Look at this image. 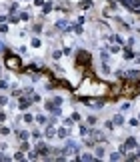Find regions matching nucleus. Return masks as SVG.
Listing matches in <instances>:
<instances>
[{"mask_svg":"<svg viewBox=\"0 0 140 162\" xmlns=\"http://www.w3.org/2000/svg\"><path fill=\"white\" fill-rule=\"evenodd\" d=\"M8 102H10V100H8V96H4V94H0V108H2V106H6V104H8Z\"/></svg>","mask_w":140,"mask_h":162,"instance_id":"bb28decb","label":"nucleus"},{"mask_svg":"<svg viewBox=\"0 0 140 162\" xmlns=\"http://www.w3.org/2000/svg\"><path fill=\"white\" fill-rule=\"evenodd\" d=\"M44 136H46V138H56V126H54V124H46Z\"/></svg>","mask_w":140,"mask_h":162,"instance_id":"39448f33","label":"nucleus"},{"mask_svg":"<svg viewBox=\"0 0 140 162\" xmlns=\"http://www.w3.org/2000/svg\"><path fill=\"white\" fill-rule=\"evenodd\" d=\"M106 50H108V54H118L122 48H120V44H112V46H108Z\"/></svg>","mask_w":140,"mask_h":162,"instance_id":"4468645a","label":"nucleus"},{"mask_svg":"<svg viewBox=\"0 0 140 162\" xmlns=\"http://www.w3.org/2000/svg\"><path fill=\"white\" fill-rule=\"evenodd\" d=\"M138 122H140V112H138Z\"/></svg>","mask_w":140,"mask_h":162,"instance_id":"58836bf2","label":"nucleus"},{"mask_svg":"<svg viewBox=\"0 0 140 162\" xmlns=\"http://www.w3.org/2000/svg\"><path fill=\"white\" fill-rule=\"evenodd\" d=\"M4 64H6L8 70H14V72H24V64L20 60L18 54L10 52V48H4Z\"/></svg>","mask_w":140,"mask_h":162,"instance_id":"f257e3e1","label":"nucleus"},{"mask_svg":"<svg viewBox=\"0 0 140 162\" xmlns=\"http://www.w3.org/2000/svg\"><path fill=\"white\" fill-rule=\"evenodd\" d=\"M18 18L22 20V22H28L32 16H30V12H28V10H18Z\"/></svg>","mask_w":140,"mask_h":162,"instance_id":"1a4fd4ad","label":"nucleus"},{"mask_svg":"<svg viewBox=\"0 0 140 162\" xmlns=\"http://www.w3.org/2000/svg\"><path fill=\"white\" fill-rule=\"evenodd\" d=\"M18 10H20L18 2H10V6H8V14H18Z\"/></svg>","mask_w":140,"mask_h":162,"instance_id":"f8f14e48","label":"nucleus"},{"mask_svg":"<svg viewBox=\"0 0 140 162\" xmlns=\"http://www.w3.org/2000/svg\"><path fill=\"white\" fill-rule=\"evenodd\" d=\"M6 20H8V14H0V24L6 22Z\"/></svg>","mask_w":140,"mask_h":162,"instance_id":"c9c22d12","label":"nucleus"},{"mask_svg":"<svg viewBox=\"0 0 140 162\" xmlns=\"http://www.w3.org/2000/svg\"><path fill=\"white\" fill-rule=\"evenodd\" d=\"M122 146L126 148V152H128V150H134V148L138 146V140L134 138V136H128V138H126V142L122 144Z\"/></svg>","mask_w":140,"mask_h":162,"instance_id":"20e7f679","label":"nucleus"},{"mask_svg":"<svg viewBox=\"0 0 140 162\" xmlns=\"http://www.w3.org/2000/svg\"><path fill=\"white\" fill-rule=\"evenodd\" d=\"M10 132H12L10 126H0V134H2V136H8Z\"/></svg>","mask_w":140,"mask_h":162,"instance_id":"4be33fe9","label":"nucleus"},{"mask_svg":"<svg viewBox=\"0 0 140 162\" xmlns=\"http://www.w3.org/2000/svg\"><path fill=\"white\" fill-rule=\"evenodd\" d=\"M30 46H32V48H42V40H40L38 36H34V38L30 40Z\"/></svg>","mask_w":140,"mask_h":162,"instance_id":"2eb2a0df","label":"nucleus"},{"mask_svg":"<svg viewBox=\"0 0 140 162\" xmlns=\"http://www.w3.org/2000/svg\"><path fill=\"white\" fill-rule=\"evenodd\" d=\"M30 136H32L34 140H40V138H42V132H40V130H32V132H30Z\"/></svg>","mask_w":140,"mask_h":162,"instance_id":"393cba45","label":"nucleus"},{"mask_svg":"<svg viewBox=\"0 0 140 162\" xmlns=\"http://www.w3.org/2000/svg\"><path fill=\"white\" fill-rule=\"evenodd\" d=\"M80 160H96V156L92 154V152H84V154H78Z\"/></svg>","mask_w":140,"mask_h":162,"instance_id":"a211bd4d","label":"nucleus"},{"mask_svg":"<svg viewBox=\"0 0 140 162\" xmlns=\"http://www.w3.org/2000/svg\"><path fill=\"white\" fill-rule=\"evenodd\" d=\"M20 2H30V0H20Z\"/></svg>","mask_w":140,"mask_h":162,"instance_id":"4c0bfd02","label":"nucleus"},{"mask_svg":"<svg viewBox=\"0 0 140 162\" xmlns=\"http://www.w3.org/2000/svg\"><path fill=\"white\" fill-rule=\"evenodd\" d=\"M128 108H130V102H124V104H122V112H126Z\"/></svg>","mask_w":140,"mask_h":162,"instance_id":"f704fd0d","label":"nucleus"},{"mask_svg":"<svg viewBox=\"0 0 140 162\" xmlns=\"http://www.w3.org/2000/svg\"><path fill=\"white\" fill-rule=\"evenodd\" d=\"M0 126H2V122H0Z\"/></svg>","mask_w":140,"mask_h":162,"instance_id":"ea45409f","label":"nucleus"},{"mask_svg":"<svg viewBox=\"0 0 140 162\" xmlns=\"http://www.w3.org/2000/svg\"><path fill=\"white\" fill-rule=\"evenodd\" d=\"M52 58H54V60H60V58H62V50H60V48H56V50L52 52Z\"/></svg>","mask_w":140,"mask_h":162,"instance_id":"b1692460","label":"nucleus"},{"mask_svg":"<svg viewBox=\"0 0 140 162\" xmlns=\"http://www.w3.org/2000/svg\"><path fill=\"white\" fill-rule=\"evenodd\" d=\"M92 6H94V2H92V0H80V2H78V8H82V10L92 8Z\"/></svg>","mask_w":140,"mask_h":162,"instance_id":"9d476101","label":"nucleus"},{"mask_svg":"<svg viewBox=\"0 0 140 162\" xmlns=\"http://www.w3.org/2000/svg\"><path fill=\"white\" fill-rule=\"evenodd\" d=\"M70 118H72L74 122H80V118H82V116H80L78 112H72V114H70Z\"/></svg>","mask_w":140,"mask_h":162,"instance_id":"c756f323","label":"nucleus"},{"mask_svg":"<svg viewBox=\"0 0 140 162\" xmlns=\"http://www.w3.org/2000/svg\"><path fill=\"white\" fill-rule=\"evenodd\" d=\"M12 160H26V152H22V150L14 152V156H12Z\"/></svg>","mask_w":140,"mask_h":162,"instance_id":"dca6fc26","label":"nucleus"},{"mask_svg":"<svg viewBox=\"0 0 140 162\" xmlns=\"http://www.w3.org/2000/svg\"><path fill=\"white\" fill-rule=\"evenodd\" d=\"M68 134H70V128L68 126H60V128H56V138H68Z\"/></svg>","mask_w":140,"mask_h":162,"instance_id":"423d86ee","label":"nucleus"},{"mask_svg":"<svg viewBox=\"0 0 140 162\" xmlns=\"http://www.w3.org/2000/svg\"><path fill=\"white\" fill-rule=\"evenodd\" d=\"M104 130L112 132V130H114V122H112V120H106V122H104Z\"/></svg>","mask_w":140,"mask_h":162,"instance_id":"5701e85b","label":"nucleus"},{"mask_svg":"<svg viewBox=\"0 0 140 162\" xmlns=\"http://www.w3.org/2000/svg\"><path fill=\"white\" fill-rule=\"evenodd\" d=\"M34 122H38V124H48V116H46V114H36L34 116Z\"/></svg>","mask_w":140,"mask_h":162,"instance_id":"6e6552de","label":"nucleus"},{"mask_svg":"<svg viewBox=\"0 0 140 162\" xmlns=\"http://www.w3.org/2000/svg\"><path fill=\"white\" fill-rule=\"evenodd\" d=\"M34 150L38 152V156H42V158H48L50 156V146L44 142V140H36V144H34Z\"/></svg>","mask_w":140,"mask_h":162,"instance_id":"f03ea898","label":"nucleus"},{"mask_svg":"<svg viewBox=\"0 0 140 162\" xmlns=\"http://www.w3.org/2000/svg\"><path fill=\"white\" fill-rule=\"evenodd\" d=\"M8 30H10V28H8V24H6V22L0 24V34H8Z\"/></svg>","mask_w":140,"mask_h":162,"instance_id":"cd10ccee","label":"nucleus"},{"mask_svg":"<svg viewBox=\"0 0 140 162\" xmlns=\"http://www.w3.org/2000/svg\"><path fill=\"white\" fill-rule=\"evenodd\" d=\"M46 0H32V4H34L36 8H42V4H44Z\"/></svg>","mask_w":140,"mask_h":162,"instance_id":"473e14b6","label":"nucleus"},{"mask_svg":"<svg viewBox=\"0 0 140 162\" xmlns=\"http://www.w3.org/2000/svg\"><path fill=\"white\" fill-rule=\"evenodd\" d=\"M22 122H26V124H32V122H34V116H32L30 112H26V110H24V114H22Z\"/></svg>","mask_w":140,"mask_h":162,"instance_id":"ddd939ff","label":"nucleus"},{"mask_svg":"<svg viewBox=\"0 0 140 162\" xmlns=\"http://www.w3.org/2000/svg\"><path fill=\"white\" fill-rule=\"evenodd\" d=\"M128 124H130V126H138L140 122H138V118H130V122H128Z\"/></svg>","mask_w":140,"mask_h":162,"instance_id":"72a5a7b5","label":"nucleus"},{"mask_svg":"<svg viewBox=\"0 0 140 162\" xmlns=\"http://www.w3.org/2000/svg\"><path fill=\"white\" fill-rule=\"evenodd\" d=\"M8 88H10V82H8V80H4L2 76H0V90H8Z\"/></svg>","mask_w":140,"mask_h":162,"instance_id":"aec40b11","label":"nucleus"},{"mask_svg":"<svg viewBox=\"0 0 140 162\" xmlns=\"http://www.w3.org/2000/svg\"><path fill=\"white\" fill-rule=\"evenodd\" d=\"M8 24H18L20 22V18H18V14H8V20H6Z\"/></svg>","mask_w":140,"mask_h":162,"instance_id":"f3484780","label":"nucleus"},{"mask_svg":"<svg viewBox=\"0 0 140 162\" xmlns=\"http://www.w3.org/2000/svg\"><path fill=\"white\" fill-rule=\"evenodd\" d=\"M96 122H98V118H96V116H88V118H86V124H88V126L96 124Z\"/></svg>","mask_w":140,"mask_h":162,"instance_id":"a878e982","label":"nucleus"},{"mask_svg":"<svg viewBox=\"0 0 140 162\" xmlns=\"http://www.w3.org/2000/svg\"><path fill=\"white\" fill-rule=\"evenodd\" d=\"M110 160H122V154L120 152H112V154H110Z\"/></svg>","mask_w":140,"mask_h":162,"instance_id":"c85d7f7f","label":"nucleus"},{"mask_svg":"<svg viewBox=\"0 0 140 162\" xmlns=\"http://www.w3.org/2000/svg\"><path fill=\"white\" fill-rule=\"evenodd\" d=\"M18 96H22V88H12L10 90V98H18Z\"/></svg>","mask_w":140,"mask_h":162,"instance_id":"6ab92c4d","label":"nucleus"},{"mask_svg":"<svg viewBox=\"0 0 140 162\" xmlns=\"http://www.w3.org/2000/svg\"><path fill=\"white\" fill-rule=\"evenodd\" d=\"M6 148H8V144H6V142H0V150H6Z\"/></svg>","mask_w":140,"mask_h":162,"instance_id":"e433bc0d","label":"nucleus"},{"mask_svg":"<svg viewBox=\"0 0 140 162\" xmlns=\"http://www.w3.org/2000/svg\"><path fill=\"white\" fill-rule=\"evenodd\" d=\"M32 32H34V34H40V32H42V24H34V28H32Z\"/></svg>","mask_w":140,"mask_h":162,"instance_id":"7c9ffc66","label":"nucleus"},{"mask_svg":"<svg viewBox=\"0 0 140 162\" xmlns=\"http://www.w3.org/2000/svg\"><path fill=\"white\" fill-rule=\"evenodd\" d=\"M16 106H18V110H20V112L28 110V108L32 106V100H30V96H26V94L18 96V102H16Z\"/></svg>","mask_w":140,"mask_h":162,"instance_id":"7ed1b4c3","label":"nucleus"},{"mask_svg":"<svg viewBox=\"0 0 140 162\" xmlns=\"http://www.w3.org/2000/svg\"><path fill=\"white\" fill-rule=\"evenodd\" d=\"M6 118H8V112L6 110H0V122H4Z\"/></svg>","mask_w":140,"mask_h":162,"instance_id":"2f4dec72","label":"nucleus"},{"mask_svg":"<svg viewBox=\"0 0 140 162\" xmlns=\"http://www.w3.org/2000/svg\"><path fill=\"white\" fill-rule=\"evenodd\" d=\"M54 10V4L52 2H44L42 4V12H40V18H44L46 14H50V12Z\"/></svg>","mask_w":140,"mask_h":162,"instance_id":"0eeeda50","label":"nucleus"},{"mask_svg":"<svg viewBox=\"0 0 140 162\" xmlns=\"http://www.w3.org/2000/svg\"><path fill=\"white\" fill-rule=\"evenodd\" d=\"M112 122H114V126H124V116H122V114H116V116L112 118Z\"/></svg>","mask_w":140,"mask_h":162,"instance_id":"9b49d317","label":"nucleus"},{"mask_svg":"<svg viewBox=\"0 0 140 162\" xmlns=\"http://www.w3.org/2000/svg\"><path fill=\"white\" fill-rule=\"evenodd\" d=\"M50 100H52V102H54L56 106H62V102H64V98H62V96H52Z\"/></svg>","mask_w":140,"mask_h":162,"instance_id":"412c9836","label":"nucleus"}]
</instances>
